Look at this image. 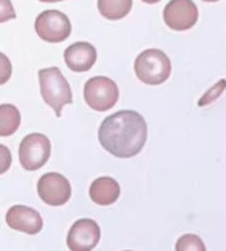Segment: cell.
I'll return each mask as SVG.
<instances>
[{
    "label": "cell",
    "mask_w": 226,
    "mask_h": 251,
    "mask_svg": "<svg viewBox=\"0 0 226 251\" xmlns=\"http://www.w3.org/2000/svg\"><path fill=\"white\" fill-rule=\"evenodd\" d=\"M132 4L133 0H98V10L106 19L118 20L131 12Z\"/></svg>",
    "instance_id": "obj_13"
},
{
    "label": "cell",
    "mask_w": 226,
    "mask_h": 251,
    "mask_svg": "<svg viewBox=\"0 0 226 251\" xmlns=\"http://www.w3.org/2000/svg\"><path fill=\"white\" fill-rule=\"evenodd\" d=\"M176 251H206V248L198 235L186 234L177 240Z\"/></svg>",
    "instance_id": "obj_15"
},
{
    "label": "cell",
    "mask_w": 226,
    "mask_h": 251,
    "mask_svg": "<svg viewBox=\"0 0 226 251\" xmlns=\"http://www.w3.org/2000/svg\"><path fill=\"white\" fill-rule=\"evenodd\" d=\"M198 19L199 9L192 0H170L163 9L165 24L174 30H189Z\"/></svg>",
    "instance_id": "obj_8"
},
{
    "label": "cell",
    "mask_w": 226,
    "mask_h": 251,
    "mask_svg": "<svg viewBox=\"0 0 226 251\" xmlns=\"http://www.w3.org/2000/svg\"><path fill=\"white\" fill-rule=\"evenodd\" d=\"M20 113L18 108L12 104H1L0 106V136L1 137H8L17 129L19 128Z\"/></svg>",
    "instance_id": "obj_14"
},
{
    "label": "cell",
    "mask_w": 226,
    "mask_h": 251,
    "mask_svg": "<svg viewBox=\"0 0 226 251\" xmlns=\"http://www.w3.org/2000/svg\"><path fill=\"white\" fill-rule=\"evenodd\" d=\"M142 1L146 4H156L158 3V1H161V0H142Z\"/></svg>",
    "instance_id": "obj_17"
},
{
    "label": "cell",
    "mask_w": 226,
    "mask_h": 251,
    "mask_svg": "<svg viewBox=\"0 0 226 251\" xmlns=\"http://www.w3.org/2000/svg\"><path fill=\"white\" fill-rule=\"evenodd\" d=\"M5 221L12 228L28 235L38 234L43 228V219L39 212L34 208L23 205H15L9 208Z\"/></svg>",
    "instance_id": "obj_10"
},
{
    "label": "cell",
    "mask_w": 226,
    "mask_h": 251,
    "mask_svg": "<svg viewBox=\"0 0 226 251\" xmlns=\"http://www.w3.org/2000/svg\"><path fill=\"white\" fill-rule=\"evenodd\" d=\"M84 100L97 112H106L117 103L120 97L118 87L111 78L93 77L84 84Z\"/></svg>",
    "instance_id": "obj_4"
},
{
    "label": "cell",
    "mask_w": 226,
    "mask_h": 251,
    "mask_svg": "<svg viewBox=\"0 0 226 251\" xmlns=\"http://www.w3.org/2000/svg\"><path fill=\"white\" fill-rule=\"evenodd\" d=\"M120 185L112 177H100L93 181L89 187V196L92 201L100 206L115 203L120 197Z\"/></svg>",
    "instance_id": "obj_12"
},
{
    "label": "cell",
    "mask_w": 226,
    "mask_h": 251,
    "mask_svg": "<svg viewBox=\"0 0 226 251\" xmlns=\"http://www.w3.org/2000/svg\"><path fill=\"white\" fill-rule=\"evenodd\" d=\"M125 251H131V250H125Z\"/></svg>",
    "instance_id": "obj_20"
},
{
    "label": "cell",
    "mask_w": 226,
    "mask_h": 251,
    "mask_svg": "<svg viewBox=\"0 0 226 251\" xmlns=\"http://www.w3.org/2000/svg\"><path fill=\"white\" fill-rule=\"evenodd\" d=\"M98 140L107 152L118 158L137 156L146 145V121L135 111H118L104 118Z\"/></svg>",
    "instance_id": "obj_1"
},
{
    "label": "cell",
    "mask_w": 226,
    "mask_h": 251,
    "mask_svg": "<svg viewBox=\"0 0 226 251\" xmlns=\"http://www.w3.org/2000/svg\"><path fill=\"white\" fill-rule=\"evenodd\" d=\"M35 31L40 39L48 43L64 42L72 33L69 18L59 10H46L35 19Z\"/></svg>",
    "instance_id": "obj_6"
},
{
    "label": "cell",
    "mask_w": 226,
    "mask_h": 251,
    "mask_svg": "<svg viewBox=\"0 0 226 251\" xmlns=\"http://www.w3.org/2000/svg\"><path fill=\"white\" fill-rule=\"evenodd\" d=\"M97 50L87 42H77L64 50V62L68 68L77 73L87 72L95 66Z\"/></svg>",
    "instance_id": "obj_11"
},
{
    "label": "cell",
    "mask_w": 226,
    "mask_h": 251,
    "mask_svg": "<svg viewBox=\"0 0 226 251\" xmlns=\"http://www.w3.org/2000/svg\"><path fill=\"white\" fill-rule=\"evenodd\" d=\"M39 1H43V3H57V1H63V0H39Z\"/></svg>",
    "instance_id": "obj_18"
},
{
    "label": "cell",
    "mask_w": 226,
    "mask_h": 251,
    "mask_svg": "<svg viewBox=\"0 0 226 251\" xmlns=\"http://www.w3.org/2000/svg\"><path fill=\"white\" fill-rule=\"evenodd\" d=\"M203 1H206V3H215V1H219V0H203Z\"/></svg>",
    "instance_id": "obj_19"
},
{
    "label": "cell",
    "mask_w": 226,
    "mask_h": 251,
    "mask_svg": "<svg viewBox=\"0 0 226 251\" xmlns=\"http://www.w3.org/2000/svg\"><path fill=\"white\" fill-rule=\"evenodd\" d=\"M100 239V228L95 220L82 219L73 224L67 236L71 251H92Z\"/></svg>",
    "instance_id": "obj_9"
},
{
    "label": "cell",
    "mask_w": 226,
    "mask_h": 251,
    "mask_svg": "<svg viewBox=\"0 0 226 251\" xmlns=\"http://www.w3.org/2000/svg\"><path fill=\"white\" fill-rule=\"evenodd\" d=\"M38 75H39L40 93L44 102L50 108L54 109L57 117H60L63 107L73 102V94L69 83L57 67L40 69Z\"/></svg>",
    "instance_id": "obj_2"
},
{
    "label": "cell",
    "mask_w": 226,
    "mask_h": 251,
    "mask_svg": "<svg viewBox=\"0 0 226 251\" xmlns=\"http://www.w3.org/2000/svg\"><path fill=\"white\" fill-rule=\"evenodd\" d=\"M225 89H226V80L225 79L220 80L218 84H215V86L212 87V88L210 89V91L207 92V93L205 94L200 100H199V106L203 107V106H206V104H209V103L214 102L215 100H218V98L220 97V94L223 93Z\"/></svg>",
    "instance_id": "obj_16"
},
{
    "label": "cell",
    "mask_w": 226,
    "mask_h": 251,
    "mask_svg": "<svg viewBox=\"0 0 226 251\" xmlns=\"http://www.w3.org/2000/svg\"><path fill=\"white\" fill-rule=\"evenodd\" d=\"M52 145L47 136L30 133L23 138L19 146V160L26 171H35L43 167L49 160Z\"/></svg>",
    "instance_id": "obj_5"
},
{
    "label": "cell",
    "mask_w": 226,
    "mask_h": 251,
    "mask_svg": "<svg viewBox=\"0 0 226 251\" xmlns=\"http://www.w3.org/2000/svg\"><path fill=\"white\" fill-rule=\"evenodd\" d=\"M171 62L160 49L143 50L135 60V73L138 79L149 86H158L169 79Z\"/></svg>",
    "instance_id": "obj_3"
},
{
    "label": "cell",
    "mask_w": 226,
    "mask_h": 251,
    "mask_svg": "<svg viewBox=\"0 0 226 251\" xmlns=\"http://www.w3.org/2000/svg\"><path fill=\"white\" fill-rule=\"evenodd\" d=\"M38 195L49 206H62L69 201L72 196V187L69 181L63 175L57 172H48L38 181Z\"/></svg>",
    "instance_id": "obj_7"
}]
</instances>
